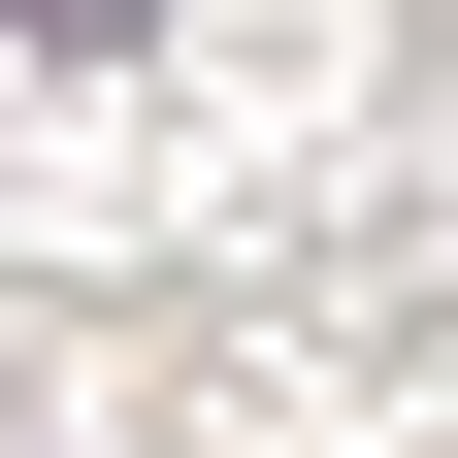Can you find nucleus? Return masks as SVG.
I'll return each mask as SVG.
<instances>
[{
	"label": "nucleus",
	"mask_w": 458,
	"mask_h": 458,
	"mask_svg": "<svg viewBox=\"0 0 458 458\" xmlns=\"http://www.w3.org/2000/svg\"><path fill=\"white\" fill-rule=\"evenodd\" d=\"M33 33H164V0H33Z\"/></svg>",
	"instance_id": "obj_1"
}]
</instances>
